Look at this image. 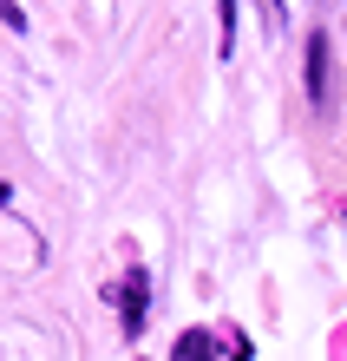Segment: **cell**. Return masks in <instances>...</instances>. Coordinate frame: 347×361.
Masks as SVG:
<instances>
[{
  "label": "cell",
  "instance_id": "1",
  "mask_svg": "<svg viewBox=\"0 0 347 361\" xmlns=\"http://www.w3.org/2000/svg\"><path fill=\"white\" fill-rule=\"evenodd\" d=\"M301 59H308V66H301V79H308V99L328 112V105H334V39L315 27V33H308V47H301Z\"/></svg>",
  "mask_w": 347,
  "mask_h": 361
},
{
  "label": "cell",
  "instance_id": "2",
  "mask_svg": "<svg viewBox=\"0 0 347 361\" xmlns=\"http://www.w3.org/2000/svg\"><path fill=\"white\" fill-rule=\"evenodd\" d=\"M118 309H125V335H138L144 329V309H151V276L132 269V283L118 289Z\"/></svg>",
  "mask_w": 347,
  "mask_h": 361
},
{
  "label": "cell",
  "instance_id": "3",
  "mask_svg": "<svg viewBox=\"0 0 347 361\" xmlns=\"http://www.w3.org/2000/svg\"><path fill=\"white\" fill-rule=\"evenodd\" d=\"M170 361H216V335L210 329H184L177 348H170Z\"/></svg>",
  "mask_w": 347,
  "mask_h": 361
},
{
  "label": "cell",
  "instance_id": "4",
  "mask_svg": "<svg viewBox=\"0 0 347 361\" xmlns=\"http://www.w3.org/2000/svg\"><path fill=\"white\" fill-rule=\"evenodd\" d=\"M216 27H223V53H229V39H236V0H216Z\"/></svg>",
  "mask_w": 347,
  "mask_h": 361
},
{
  "label": "cell",
  "instance_id": "5",
  "mask_svg": "<svg viewBox=\"0 0 347 361\" xmlns=\"http://www.w3.org/2000/svg\"><path fill=\"white\" fill-rule=\"evenodd\" d=\"M0 20H7V27H13V33H20V27H27V13H20V7H13V0H0Z\"/></svg>",
  "mask_w": 347,
  "mask_h": 361
},
{
  "label": "cell",
  "instance_id": "6",
  "mask_svg": "<svg viewBox=\"0 0 347 361\" xmlns=\"http://www.w3.org/2000/svg\"><path fill=\"white\" fill-rule=\"evenodd\" d=\"M263 13H269V27H282V0H263Z\"/></svg>",
  "mask_w": 347,
  "mask_h": 361
}]
</instances>
